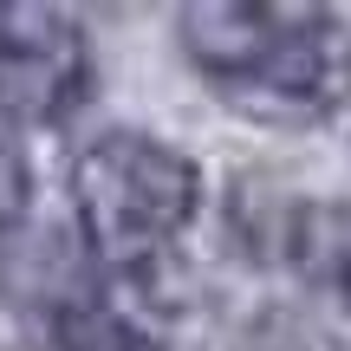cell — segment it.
I'll use <instances>...</instances> for the list:
<instances>
[{"label": "cell", "instance_id": "8", "mask_svg": "<svg viewBox=\"0 0 351 351\" xmlns=\"http://www.w3.org/2000/svg\"><path fill=\"white\" fill-rule=\"evenodd\" d=\"M0 351H7V345H0Z\"/></svg>", "mask_w": 351, "mask_h": 351}, {"label": "cell", "instance_id": "6", "mask_svg": "<svg viewBox=\"0 0 351 351\" xmlns=\"http://www.w3.org/2000/svg\"><path fill=\"white\" fill-rule=\"evenodd\" d=\"M20 215H26V163H20V150H13V137L0 130V234H7Z\"/></svg>", "mask_w": 351, "mask_h": 351}, {"label": "cell", "instance_id": "1", "mask_svg": "<svg viewBox=\"0 0 351 351\" xmlns=\"http://www.w3.org/2000/svg\"><path fill=\"white\" fill-rule=\"evenodd\" d=\"M182 46L228 104L267 124H313L351 91V39L313 7H189Z\"/></svg>", "mask_w": 351, "mask_h": 351}, {"label": "cell", "instance_id": "2", "mask_svg": "<svg viewBox=\"0 0 351 351\" xmlns=\"http://www.w3.org/2000/svg\"><path fill=\"white\" fill-rule=\"evenodd\" d=\"M195 163L137 130H111L72 163V208L85 228V247L104 267H143L156 247H169L195 215Z\"/></svg>", "mask_w": 351, "mask_h": 351}, {"label": "cell", "instance_id": "7", "mask_svg": "<svg viewBox=\"0 0 351 351\" xmlns=\"http://www.w3.org/2000/svg\"><path fill=\"white\" fill-rule=\"evenodd\" d=\"M339 293H345V306H351V254H345V267H339Z\"/></svg>", "mask_w": 351, "mask_h": 351}, {"label": "cell", "instance_id": "5", "mask_svg": "<svg viewBox=\"0 0 351 351\" xmlns=\"http://www.w3.org/2000/svg\"><path fill=\"white\" fill-rule=\"evenodd\" d=\"M46 345H52V351H156L137 326H130V319H117L111 306H98V300L59 313V319L46 326Z\"/></svg>", "mask_w": 351, "mask_h": 351}, {"label": "cell", "instance_id": "3", "mask_svg": "<svg viewBox=\"0 0 351 351\" xmlns=\"http://www.w3.org/2000/svg\"><path fill=\"white\" fill-rule=\"evenodd\" d=\"M91 91L85 26L59 7L7 0L0 7V117L13 124H65Z\"/></svg>", "mask_w": 351, "mask_h": 351}, {"label": "cell", "instance_id": "4", "mask_svg": "<svg viewBox=\"0 0 351 351\" xmlns=\"http://www.w3.org/2000/svg\"><path fill=\"white\" fill-rule=\"evenodd\" d=\"M0 293H7L13 306H33L39 319H59L72 313V306H85V280H78V254L65 247V234H26L20 221L0 234Z\"/></svg>", "mask_w": 351, "mask_h": 351}]
</instances>
